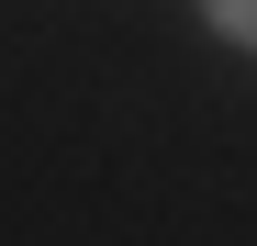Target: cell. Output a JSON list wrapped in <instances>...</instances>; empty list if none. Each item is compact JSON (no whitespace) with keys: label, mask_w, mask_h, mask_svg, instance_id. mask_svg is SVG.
I'll return each mask as SVG.
<instances>
[{"label":"cell","mask_w":257,"mask_h":246,"mask_svg":"<svg viewBox=\"0 0 257 246\" xmlns=\"http://www.w3.org/2000/svg\"><path fill=\"white\" fill-rule=\"evenodd\" d=\"M212 12V34H224V45H257V0H201Z\"/></svg>","instance_id":"1"}]
</instances>
